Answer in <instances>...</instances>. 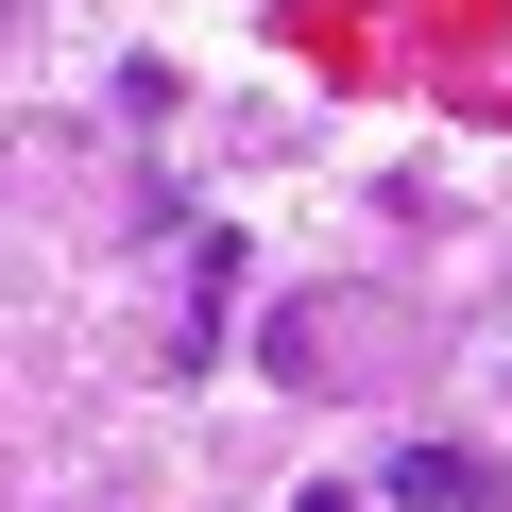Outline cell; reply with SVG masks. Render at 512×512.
<instances>
[{
    "label": "cell",
    "mask_w": 512,
    "mask_h": 512,
    "mask_svg": "<svg viewBox=\"0 0 512 512\" xmlns=\"http://www.w3.org/2000/svg\"><path fill=\"white\" fill-rule=\"evenodd\" d=\"M376 495H393V512H512L495 444H393V461H376Z\"/></svg>",
    "instance_id": "1"
},
{
    "label": "cell",
    "mask_w": 512,
    "mask_h": 512,
    "mask_svg": "<svg viewBox=\"0 0 512 512\" xmlns=\"http://www.w3.org/2000/svg\"><path fill=\"white\" fill-rule=\"evenodd\" d=\"M359 325H376V291H308V308H291V342H256V359L325 393V376H359Z\"/></svg>",
    "instance_id": "2"
},
{
    "label": "cell",
    "mask_w": 512,
    "mask_h": 512,
    "mask_svg": "<svg viewBox=\"0 0 512 512\" xmlns=\"http://www.w3.org/2000/svg\"><path fill=\"white\" fill-rule=\"evenodd\" d=\"M222 308H239V239H205V256H188V342H171V376H205V359H222Z\"/></svg>",
    "instance_id": "3"
},
{
    "label": "cell",
    "mask_w": 512,
    "mask_h": 512,
    "mask_svg": "<svg viewBox=\"0 0 512 512\" xmlns=\"http://www.w3.org/2000/svg\"><path fill=\"white\" fill-rule=\"evenodd\" d=\"M291 512H359V495H291Z\"/></svg>",
    "instance_id": "4"
}]
</instances>
